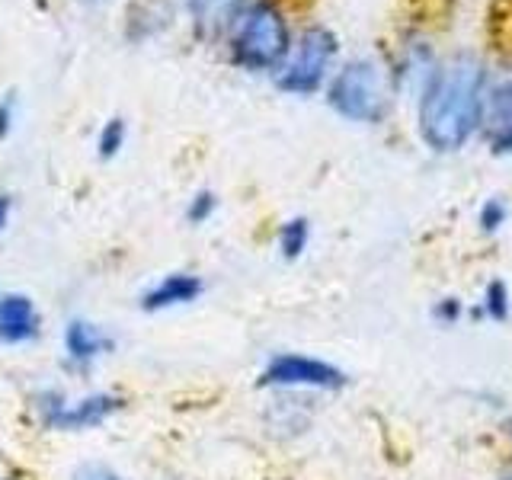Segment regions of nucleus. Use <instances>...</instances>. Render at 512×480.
Here are the masks:
<instances>
[{"label":"nucleus","instance_id":"obj_1","mask_svg":"<svg viewBox=\"0 0 512 480\" xmlns=\"http://www.w3.org/2000/svg\"><path fill=\"white\" fill-rule=\"evenodd\" d=\"M484 100V68L471 58L448 61L436 71L420 109L423 138L436 151H458L474 135Z\"/></svg>","mask_w":512,"mask_h":480},{"label":"nucleus","instance_id":"obj_2","mask_svg":"<svg viewBox=\"0 0 512 480\" xmlns=\"http://www.w3.org/2000/svg\"><path fill=\"white\" fill-rule=\"evenodd\" d=\"M288 55V26L272 4H253L234 32V58L253 71L276 68Z\"/></svg>","mask_w":512,"mask_h":480},{"label":"nucleus","instance_id":"obj_3","mask_svg":"<svg viewBox=\"0 0 512 480\" xmlns=\"http://www.w3.org/2000/svg\"><path fill=\"white\" fill-rule=\"evenodd\" d=\"M330 106L352 122H372L384 106V77L372 61H352L336 74Z\"/></svg>","mask_w":512,"mask_h":480},{"label":"nucleus","instance_id":"obj_4","mask_svg":"<svg viewBox=\"0 0 512 480\" xmlns=\"http://www.w3.org/2000/svg\"><path fill=\"white\" fill-rule=\"evenodd\" d=\"M336 52V39L327 29H308L301 36L295 55L285 61V68L279 71L276 84L288 93H311L320 87L330 61Z\"/></svg>","mask_w":512,"mask_h":480},{"label":"nucleus","instance_id":"obj_5","mask_svg":"<svg viewBox=\"0 0 512 480\" xmlns=\"http://www.w3.org/2000/svg\"><path fill=\"white\" fill-rule=\"evenodd\" d=\"M263 384H288V388H343L346 378L340 368L311 356H276L263 372Z\"/></svg>","mask_w":512,"mask_h":480},{"label":"nucleus","instance_id":"obj_6","mask_svg":"<svg viewBox=\"0 0 512 480\" xmlns=\"http://www.w3.org/2000/svg\"><path fill=\"white\" fill-rule=\"evenodd\" d=\"M39 330V314L23 295L0 298V343H23Z\"/></svg>","mask_w":512,"mask_h":480},{"label":"nucleus","instance_id":"obj_7","mask_svg":"<svg viewBox=\"0 0 512 480\" xmlns=\"http://www.w3.org/2000/svg\"><path fill=\"white\" fill-rule=\"evenodd\" d=\"M112 410H116V400L112 397H87L74 407H55L48 413V423L61 429H87V426L103 423Z\"/></svg>","mask_w":512,"mask_h":480},{"label":"nucleus","instance_id":"obj_8","mask_svg":"<svg viewBox=\"0 0 512 480\" xmlns=\"http://www.w3.org/2000/svg\"><path fill=\"white\" fill-rule=\"evenodd\" d=\"M202 292V282L196 276H183V272H176V276H167L160 285H154L148 295H144V308L148 311H157V308H173V304H186L192 298H199Z\"/></svg>","mask_w":512,"mask_h":480},{"label":"nucleus","instance_id":"obj_9","mask_svg":"<svg viewBox=\"0 0 512 480\" xmlns=\"http://www.w3.org/2000/svg\"><path fill=\"white\" fill-rule=\"evenodd\" d=\"M490 125L496 138V151H512V77L493 90L490 100Z\"/></svg>","mask_w":512,"mask_h":480},{"label":"nucleus","instance_id":"obj_10","mask_svg":"<svg viewBox=\"0 0 512 480\" xmlns=\"http://www.w3.org/2000/svg\"><path fill=\"white\" fill-rule=\"evenodd\" d=\"M64 343H68V352H71L74 359H80V362L96 359L103 349H109L106 336L96 327L84 324V320H74V324L68 327V333H64Z\"/></svg>","mask_w":512,"mask_h":480},{"label":"nucleus","instance_id":"obj_11","mask_svg":"<svg viewBox=\"0 0 512 480\" xmlns=\"http://www.w3.org/2000/svg\"><path fill=\"white\" fill-rule=\"evenodd\" d=\"M240 4H244V0H189V10H192V20L202 29H218L231 20Z\"/></svg>","mask_w":512,"mask_h":480},{"label":"nucleus","instance_id":"obj_12","mask_svg":"<svg viewBox=\"0 0 512 480\" xmlns=\"http://www.w3.org/2000/svg\"><path fill=\"white\" fill-rule=\"evenodd\" d=\"M493 39L500 48L512 52V0H493Z\"/></svg>","mask_w":512,"mask_h":480},{"label":"nucleus","instance_id":"obj_13","mask_svg":"<svg viewBox=\"0 0 512 480\" xmlns=\"http://www.w3.org/2000/svg\"><path fill=\"white\" fill-rule=\"evenodd\" d=\"M279 244H282V253L288 256V260H295V256H298L304 247H308V221H304V218L288 221L285 228H282Z\"/></svg>","mask_w":512,"mask_h":480},{"label":"nucleus","instance_id":"obj_14","mask_svg":"<svg viewBox=\"0 0 512 480\" xmlns=\"http://www.w3.org/2000/svg\"><path fill=\"white\" fill-rule=\"evenodd\" d=\"M122 141H125V122H122V119H109V122L103 125V132H100V157L119 154Z\"/></svg>","mask_w":512,"mask_h":480},{"label":"nucleus","instance_id":"obj_15","mask_svg":"<svg viewBox=\"0 0 512 480\" xmlns=\"http://www.w3.org/2000/svg\"><path fill=\"white\" fill-rule=\"evenodd\" d=\"M509 295H506V285L503 282H493L490 288H487V311H490V317H496V320H503L506 314H509V301H506Z\"/></svg>","mask_w":512,"mask_h":480},{"label":"nucleus","instance_id":"obj_16","mask_svg":"<svg viewBox=\"0 0 512 480\" xmlns=\"http://www.w3.org/2000/svg\"><path fill=\"white\" fill-rule=\"evenodd\" d=\"M215 212V196L212 192H199L196 199H192V205H189V221H205L208 215Z\"/></svg>","mask_w":512,"mask_h":480},{"label":"nucleus","instance_id":"obj_17","mask_svg":"<svg viewBox=\"0 0 512 480\" xmlns=\"http://www.w3.org/2000/svg\"><path fill=\"white\" fill-rule=\"evenodd\" d=\"M503 218H506V205H503L500 199L487 202V205H484V212H480V224H484L487 231L500 228V224H503Z\"/></svg>","mask_w":512,"mask_h":480},{"label":"nucleus","instance_id":"obj_18","mask_svg":"<svg viewBox=\"0 0 512 480\" xmlns=\"http://www.w3.org/2000/svg\"><path fill=\"white\" fill-rule=\"evenodd\" d=\"M77 480H125V477H119L116 471L103 468V464H90V468H84V471L77 474Z\"/></svg>","mask_w":512,"mask_h":480},{"label":"nucleus","instance_id":"obj_19","mask_svg":"<svg viewBox=\"0 0 512 480\" xmlns=\"http://www.w3.org/2000/svg\"><path fill=\"white\" fill-rule=\"evenodd\" d=\"M10 119H13V100L0 103V138L10 132Z\"/></svg>","mask_w":512,"mask_h":480},{"label":"nucleus","instance_id":"obj_20","mask_svg":"<svg viewBox=\"0 0 512 480\" xmlns=\"http://www.w3.org/2000/svg\"><path fill=\"white\" fill-rule=\"evenodd\" d=\"M7 215H10V199H7V196H0V228L7 224Z\"/></svg>","mask_w":512,"mask_h":480},{"label":"nucleus","instance_id":"obj_21","mask_svg":"<svg viewBox=\"0 0 512 480\" xmlns=\"http://www.w3.org/2000/svg\"><path fill=\"white\" fill-rule=\"evenodd\" d=\"M442 317H452V320H455V317H458V304H455V301H445V304H442Z\"/></svg>","mask_w":512,"mask_h":480},{"label":"nucleus","instance_id":"obj_22","mask_svg":"<svg viewBox=\"0 0 512 480\" xmlns=\"http://www.w3.org/2000/svg\"><path fill=\"white\" fill-rule=\"evenodd\" d=\"M506 480H512V474H509V477H506Z\"/></svg>","mask_w":512,"mask_h":480}]
</instances>
